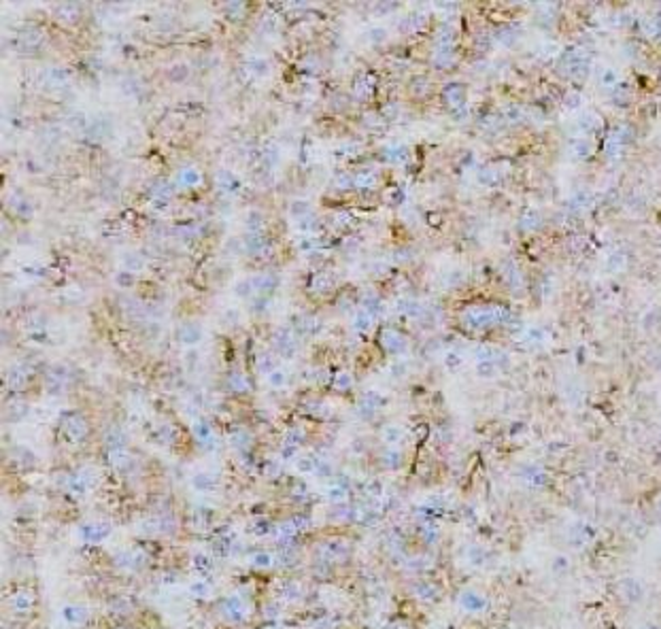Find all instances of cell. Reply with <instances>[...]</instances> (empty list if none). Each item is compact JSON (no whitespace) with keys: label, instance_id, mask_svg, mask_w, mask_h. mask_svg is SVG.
Returning a JSON list of instances; mask_svg holds the SVG:
<instances>
[{"label":"cell","instance_id":"obj_20","mask_svg":"<svg viewBox=\"0 0 661 629\" xmlns=\"http://www.w3.org/2000/svg\"><path fill=\"white\" fill-rule=\"evenodd\" d=\"M28 381V372L21 366H15L11 370V372H6V383L11 385L13 389H19V387H24Z\"/></svg>","mask_w":661,"mask_h":629},{"label":"cell","instance_id":"obj_22","mask_svg":"<svg viewBox=\"0 0 661 629\" xmlns=\"http://www.w3.org/2000/svg\"><path fill=\"white\" fill-rule=\"evenodd\" d=\"M217 181H219V185H221L225 191H230V194H236V191L240 189V181L232 173H225V170L217 177Z\"/></svg>","mask_w":661,"mask_h":629},{"label":"cell","instance_id":"obj_36","mask_svg":"<svg viewBox=\"0 0 661 629\" xmlns=\"http://www.w3.org/2000/svg\"><path fill=\"white\" fill-rule=\"evenodd\" d=\"M268 383L272 385V387H283V385L287 383V372H285V370H281V368L272 370V372L268 374Z\"/></svg>","mask_w":661,"mask_h":629},{"label":"cell","instance_id":"obj_40","mask_svg":"<svg viewBox=\"0 0 661 629\" xmlns=\"http://www.w3.org/2000/svg\"><path fill=\"white\" fill-rule=\"evenodd\" d=\"M258 368H260L264 374H270V372H272V370H276V366H274V359H272V355H268V353L260 355V359H258Z\"/></svg>","mask_w":661,"mask_h":629},{"label":"cell","instance_id":"obj_25","mask_svg":"<svg viewBox=\"0 0 661 629\" xmlns=\"http://www.w3.org/2000/svg\"><path fill=\"white\" fill-rule=\"evenodd\" d=\"M122 262H124V266L128 268V272H138V270L145 266L143 257L136 255V253H126V255L122 257Z\"/></svg>","mask_w":661,"mask_h":629},{"label":"cell","instance_id":"obj_48","mask_svg":"<svg viewBox=\"0 0 661 629\" xmlns=\"http://www.w3.org/2000/svg\"><path fill=\"white\" fill-rule=\"evenodd\" d=\"M353 153H357V145H355V142H345V145H340L336 151H334L336 157H349Z\"/></svg>","mask_w":661,"mask_h":629},{"label":"cell","instance_id":"obj_2","mask_svg":"<svg viewBox=\"0 0 661 629\" xmlns=\"http://www.w3.org/2000/svg\"><path fill=\"white\" fill-rule=\"evenodd\" d=\"M62 432L70 442H81L85 438V434H88V423L77 412H68L62 419Z\"/></svg>","mask_w":661,"mask_h":629},{"label":"cell","instance_id":"obj_14","mask_svg":"<svg viewBox=\"0 0 661 629\" xmlns=\"http://www.w3.org/2000/svg\"><path fill=\"white\" fill-rule=\"evenodd\" d=\"M385 404V398L381 396L379 391H368L364 398H361V410L364 412H374L376 408Z\"/></svg>","mask_w":661,"mask_h":629},{"label":"cell","instance_id":"obj_42","mask_svg":"<svg viewBox=\"0 0 661 629\" xmlns=\"http://www.w3.org/2000/svg\"><path fill=\"white\" fill-rule=\"evenodd\" d=\"M187 75H189V70H187V66H183V64H179V66H175V68L168 70V79H170V81H176V83L183 81Z\"/></svg>","mask_w":661,"mask_h":629},{"label":"cell","instance_id":"obj_33","mask_svg":"<svg viewBox=\"0 0 661 629\" xmlns=\"http://www.w3.org/2000/svg\"><path fill=\"white\" fill-rule=\"evenodd\" d=\"M351 385H353V376L349 372H338L336 376H334V387H336L338 391H349Z\"/></svg>","mask_w":661,"mask_h":629},{"label":"cell","instance_id":"obj_8","mask_svg":"<svg viewBox=\"0 0 661 629\" xmlns=\"http://www.w3.org/2000/svg\"><path fill=\"white\" fill-rule=\"evenodd\" d=\"M376 181H379V177H376V173H372V170H357V173L353 175V187L355 189H372Z\"/></svg>","mask_w":661,"mask_h":629},{"label":"cell","instance_id":"obj_24","mask_svg":"<svg viewBox=\"0 0 661 629\" xmlns=\"http://www.w3.org/2000/svg\"><path fill=\"white\" fill-rule=\"evenodd\" d=\"M111 463L117 470H126L132 463V459H130V455H128L124 449H117V451H111Z\"/></svg>","mask_w":661,"mask_h":629},{"label":"cell","instance_id":"obj_47","mask_svg":"<svg viewBox=\"0 0 661 629\" xmlns=\"http://www.w3.org/2000/svg\"><path fill=\"white\" fill-rule=\"evenodd\" d=\"M13 211L21 217H28V215H32V204L28 202V200H17V202L13 204Z\"/></svg>","mask_w":661,"mask_h":629},{"label":"cell","instance_id":"obj_32","mask_svg":"<svg viewBox=\"0 0 661 629\" xmlns=\"http://www.w3.org/2000/svg\"><path fill=\"white\" fill-rule=\"evenodd\" d=\"M400 311L404 314H408V317H421V314H423V306L419 304V302H413V300H406V302L400 304Z\"/></svg>","mask_w":661,"mask_h":629},{"label":"cell","instance_id":"obj_56","mask_svg":"<svg viewBox=\"0 0 661 629\" xmlns=\"http://www.w3.org/2000/svg\"><path fill=\"white\" fill-rule=\"evenodd\" d=\"M387 39V30L385 28H372L370 30V41L372 43H383Z\"/></svg>","mask_w":661,"mask_h":629},{"label":"cell","instance_id":"obj_6","mask_svg":"<svg viewBox=\"0 0 661 629\" xmlns=\"http://www.w3.org/2000/svg\"><path fill=\"white\" fill-rule=\"evenodd\" d=\"M374 83H376V79L374 75L370 73H364L357 81H355L353 85V96L357 98V100H368L372 96V91H374Z\"/></svg>","mask_w":661,"mask_h":629},{"label":"cell","instance_id":"obj_55","mask_svg":"<svg viewBox=\"0 0 661 629\" xmlns=\"http://www.w3.org/2000/svg\"><path fill=\"white\" fill-rule=\"evenodd\" d=\"M251 561H253V566H260V568H266L272 563V557H270L268 553H255L251 557Z\"/></svg>","mask_w":661,"mask_h":629},{"label":"cell","instance_id":"obj_10","mask_svg":"<svg viewBox=\"0 0 661 629\" xmlns=\"http://www.w3.org/2000/svg\"><path fill=\"white\" fill-rule=\"evenodd\" d=\"M149 194L153 196V200H164V202H168L175 196V187L168 181H155L151 185V189H149Z\"/></svg>","mask_w":661,"mask_h":629},{"label":"cell","instance_id":"obj_16","mask_svg":"<svg viewBox=\"0 0 661 629\" xmlns=\"http://www.w3.org/2000/svg\"><path fill=\"white\" fill-rule=\"evenodd\" d=\"M361 309L368 311V313H370L372 317H374L376 313H381V311H383V300H381L379 296H376V294H372V291H366L364 298H361Z\"/></svg>","mask_w":661,"mask_h":629},{"label":"cell","instance_id":"obj_62","mask_svg":"<svg viewBox=\"0 0 661 629\" xmlns=\"http://www.w3.org/2000/svg\"><path fill=\"white\" fill-rule=\"evenodd\" d=\"M374 270H376V272L374 274H385V272H389V266H387V264H374Z\"/></svg>","mask_w":661,"mask_h":629},{"label":"cell","instance_id":"obj_37","mask_svg":"<svg viewBox=\"0 0 661 629\" xmlns=\"http://www.w3.org/2000/svg\"><path fill=\"white\" fill-rule=\"evenodd\" d=\"M334 185H336V189H340V191L353 189V175H345V173L336 175L334 177Z\"/></svg>","mask_w":661,"mask_h":629},{"label":"cell","instance_id":"obj_38","mask_svg":"<svg viewBox=\"0 0 661 629\" xmlns=\"http://www.w3.org/2000/svg\"><path fill=\"white\" fill-rule=\"evenodd\" d=\"M262 225H264V224H262V213H258V211H251V213H249V215H247V227H249V232H260V230H262Z\"/></svg>","mask_w":661,"mask_h":629},{"label":"cell","instance_id":"obj_41","mask_svg":"<svg viewBox=\"0 0 661 629\" xmlns=\"http://www.w3.org/2000/svg\"><path fill=\"white\" fill-rule=\"evenodd\" d=\"M298 227L304 232V234H310V232H315L319 224H317V219L312 217V215H307V217H302L300 221H298Z\"/></svg>","mask_w":661,"mask_h":629},{"label":"cell","instance_id":"obj_44","mask_svg":"<svg viewBox=\"0 0 661 629\" xmlns=\"http://www.w3.org/2000/svg\"><path fill=\"white\" fill-rule=\"evenodd\" d=\"M334 225L336 227H349L353 225V215L351 213H345V211H340L334 215Z\"/></svg>","mask_w":661,"mask_h":629},{"label":"cell","instance_id":"obj_51","mask_svg":"<svg viewBox=\"0 0 661 629\" xmlns=\"http://www.w3.org/2000/svg\"><path fill=\"white\" fill-rule=\"evenodd\" d=\"M291 213H294V215H296L298 219H302V217L310 215L308 202H294V204H291Z\"/></svg>","mask_w":661,"mask_h":629},{"label":"cell","instance_id":"obj_12","mask_svg":"<svg viewBox=\"0 0 661 629\" xmlns=\"http://www.w3.org/2000/svg\"><path fill=\"white\" fill-rule=\"evenodd\" d=\"M442 94H444L446 102H449L451 106H461V104H464V88H461L459 83H449L442 90Z\"/></svg>","mask_w":661,"mask_h":629},{"label":"cell","instance_id":"obj_19","mask_svg":"<svg viewBox=\"0 0 661 629\" xmlns=\"http://www.w3.org/2000/svg\"><path fill=\"white\" fill-rule=\"evenodd\" d=\"M310 289L315 291V294H328V291L332 289V278L328 274H323V272H317L310 278Z\"/></svg>","mask_w":661,"mask_h":629},{"label":"cell","instance_id":"obj_35","mask_svg":"<svg viewBox=\"0 0 661 629\" xmlns=\"http://www.w3.org/2000/svg\"><path fill=\"white\" fill-rule=\"evenodd\" d=\"M402 438V430L397 425H387L385 430H383V440L389 442V445H396V442H400Z\"/></svg>","mask_w":661,"mask_h":629},{"label":"cell","instance_id":"obj_5","mask_svg":"<svg viewBox=\"0 0 661 629\" xmlns=\"http://www.w3.org/2000/svg\"><path fill=\"white\" fill-rule=\"evenodd\" d=\"M249 281H251L253 294L255 296H262V298H266L270 291L279 285V278H276L274 274H270V272H260V274H255L253 278H249Z\"/></svg>","mask_w":661,"mask_h":629},{"label":"cell","instance_id":"obj_13","mask_svg":"<svg viewBox=\"0 0 661 629\" xmlns=\"http://www.w3.org/2000/svg\"><path fill=\"white\" fill-rule=\"evenodd\" d=\"M47 83H51V85H64L70 79V70L66 66H51V68H47Z\"/></svg>","mask_w":661,"mask_h":629},{"label":"cell","instance_id":"obj_18","mask_svg":"<svg viewBox=\"0 0 661 629\" xmlns=\"http://www.w3.org/2000/svg\"><path fill=\"white\" fill-rule=\"evenodd\" d=\"M408 157V151H406V147H402V145H394V147H387L385 151H383V160L389 162V164H397V162H404Z\"/></svg>","mask_w":661,"mask_h":629},{"label":"cell","instance_id":"obj_46","mask_svg":"<svg viewBox=\"0 0 661 629\" xmlns=\"http://www.w3.org/2000/svg\"><path fill=\"white\" fill-rule=\"evenodd\" d=\"M383 463H385L387 468H397L402 463V455L397 451H387L385 455H383Z\"/></svg>","mask_w":661,"mask_h":629},{"label":"cell","instance_id":"obj_21","mask_svg":"<svg viewBox=\"0 0 661 629\" xmlns=\"http://www.w3.org/2000/svg\"><path fill=\"white\" fill-rule=\"evenodd\" d=\"M372 319L374 317H372L370 313L364 311V309H359L357 313H355V317H353V327L357 332H368V330H370V325H372Z\"/></svg>","mask_w":661,"mask_h":629},{"label":"cell","instance_id":"obj_39","mask_svg":"<svg viewBox=\"0 0 661 629\" xmlns=\"http://www.w3.org/2000/svg\"><path fill=\"white\" fill-rule=\"evenodd\" d=\"M300 442H304V432L300 430V427H294V430L287 432V436H285V445L287 447H298Z\"/></svg>","mask_w":661,"mask_h":629},{"label":"cell","instance_id":"obj_11","mask_svg":"<svg viewBox=\"0 0 661 629\" xmlns=\"http://www.w3.org/2000/svg\"><path fill=\"white\" fill-rule=\"evenodd\" d=\"M200 181H202V177L196 168H183L176 175V185H181V187H196Z\"/></svg>","mask_w":661,"mask_h":629},{"label":"cell","instance_id":"obj_29","mask_svg":"<svg viewBox=\"0 0 661 629\" xmlns=\"http://www.w3.org/2000/svg\"><path fill=\"white\" fill-rule=\"evenodd\" d=\"M104 440H106V447H109L111 451H117V449H122V445H124V434L119 432L117 427H113V430L106 434Z\"/></svg>","mask_w":661,"mask_h":629},{"label":"cell","instance_id":"obj_54","mask_svg":"<svg viewBox=\"0 0 661 629\" xmlns=\"http://www.w3.org/2000/svg\"><path fill=\"white\" fill-rule=\"evenodd\" d=\"M315 468H317V461L312 457H300L298 459V470L300 472H312Z\"/></svg>","mask_w":661,"mask_h":629},{"label":"cell","instance_id":"obj_30","mask_svg":"<svg viewBox=\"0 0 661 629\" xmlns=\"http://www.w3.org/2000/svg\"><path fill=\"white\" fill-rule=\"evenodd\" d=\"M227 383H230V387L234 391H238V393H243L249 389V381H247V376L245 374H240V372H234L230 374V378H227Z\"/></svg>","mask_w":661,"mask_h":629},{"label":"cell","instance_id":"obj_15","mask_svg":"<svg viewBox=\"0 0 661 629\" xmlns=\"http://www.w3.org/2000/svg\"><path fill=\"white\" fill-rule=\"evenodd\" d=\"M17 41L24 49H34L43 41V34H41V30H37V28H28V30H24L19 34Z\"/></svg>","mask_w":661,"mask_h":629},{"label":"cell","instance_id":"obj_34","mask_svg":"<svg viewBox=\"0 0 661 629\" xmlns=\"http://www.w3.org/2000/svg\"><path fill=\"white\" fill-rule=\"evenodd\" d=\"M453 39H455V30H453V28H449V26H442V28H440V30H438V37H436V41L440 43V47H451Z\"/></svg>","mask_w":661,"mask_h":629},{"label":"cell","instance_id":"obj_59","mask_svg":"<svg viewBox=\"0 0 661 629\" xmlns=\"http://www.w3.org/2000/svg\"><path fill=\"white\" fill-rule=\"evenodd\" d=\"M264 160L268 164H274L276 160H279V153H276V147H266V151H264Z\"/></svg>","mask_w":661,"mask_h":629},{"label":"cell","instance_id":"obj_49","mask_svg":"<svg viewBox=\"0 0 661 629\" xmlns=\"http://www.w3.org/2000/svg\"><path fill=\"white\" fill-rule=\"evenodd\" d=\"M234 291H236V296H240V298H249V296L253 294L251 281H249V278H247V281H240V283H236V287H234Z\"/></svg>","mask_w":661,"mask_h":629},{"label":"cell","instance_id":"obj_43","mask_svg":"<svg viewBox=\"0 0 661 629\" xmlns=\"http://www.w3.org/2000/svg\"><path fill=\"white\" fill-rule=\"evenodd\" d=\"M249 70L255 73V75H266L268 73V62L262 60V58H253L251 62H249Z\"/></svg>","mask_w":661,"mask_h":629},{"label":"cell","instance_id":"obj_52","mask_svg":"<svg viewBox=\"0 0 661 629\" xmlns=\"http://www.w3.org/2000/svg\"><path fill=\"white\" fill-rule=\"evenodd\" d=\"M387 202L389 204H402V200H404V191L400 189V187H392V189H389L387 191Z\"/></svg>","mask_w":661,"mask_h":629},{"label":"cell","instance_id":"obj_17","mask_svg":"<svg viewBox=\"0 0 661 629\" xmlns=\"http://www.w3.org/2000/svg\"><path fill=\"white\" fill-rule=\"evenodd\" d=\"M298 332L304 334V336H312V334H317L319 330H321V321H319L317 317H302L300 321H298Z\"/></svg>","mask_w":661,"mask_h":629},{"label":"cell","instance_id":"obj_1","mask_svg":"<svg viewBox=\"0 0 661 629\" xmlns=\"http://www.w3.org/2000/svg\"><path fill=\"white\" fill-rule=\"evenodd\" d=\"M506 319V311L502 306H487V309H470L464 313V321L472 327L493 325Z\"/></svg>","mask_w":661,"mask_h":629},{"label":"cell","instance_id":"obj_63","mask_svg":"<svg viewBox=\"0 0 661 629\" xmlns=\"http://www.w3.org/2000/svg\"><path fill=\"white\" fill-rule=\"evenodd\" d=\"M266 309V298H262V300H258V302H255V311H264Z\"/></svg>","mask_w":661,"mask_h":629},{"label":"cell","instance_id":"obj_23","mask_svg":"<svg viewBox=\"0 0 661 629\" xmlns=\"http://www.w3.org/2000/svg\"><path fill=\"white\" fill-rule=\"evenodd\" d=\"M453 49L451 47H438L436 51H434V64L440 68H444V66H449V64L453 62Z\"/></svg>","mask_w":661,"mask_h":629},{"label":"cell","instance_id":"obj_27","mask_svg":"<svg viewBox=\"0 0 661 629\" xmlns=\"http://www.w3.org/2000/svg\"><path fill=\"white\" fill-rule=\"evenodd\" d=\"M317 247H319V238L315 234H304L302 238L298 240V249L304 251V253H312Z\"/></svg>","mask_w":661,"mask_h":629},{"label":"cell","instance_id":"obj_31","mask_svg":"<svg viewBox=\"0 0 661 629\" xmlns=\"http://www.w3.org/2000/svg\"><path fill=\"white\" fill-rule=\"evenodd\" d=\"M64 619L68 621V623H81V621H85V610L83 608H77V606H68V608H64Z\"/></svg>","mask_w":661,"mask_h":629},{"label":"cell","instance_id":"obj_50","mask_svg":"<svg viewBox=\"0 0 661 629\" xmlns=\"http://www.w3.org/2000/svg\"><path fill=\"white\" fill-rule=\"evenodd\" d=\"M194 487L196 489H211L213 487V478L209 476V474H198V476H194Z\"/></svg>","mask_w":661,"mask_h":629},{"label":"cell","instance_id":"obj_7","mask_svg":"<svg viewBox=\"0 0 661 629\" xmlns=\"http://www.w3.org/2000/svg\"><path fill=\"white\" fill-rule=\"evenodd\" d=\"M243 245L249 253H266L268 251V240L264 238V234L262 232H249L245 238H243Z\"/></svg>","mask_w":661,"mask_h":629},{"label":"cell","instance_id":"obj_28","mask_svg":"<svg viewBox=\"0 0 661 629\" xmlns=\"http://www.w3.org/2000/svg\"><path fill=\"white\" fill-rule=\"evenodd\" d=\"M32 604H34V595H30V593H19V595L13 597V606H15L19 612L30 610Z\"/></svg>","mask_w":661,"mask_h":629},{"label":"cell","instance_id":"obj_45","mask_svg":"<svg viewBox=\"0 0 661 629\" xmlns=\"http://www.w3.org/2000/svg\"><path fill=\"white\" fill-rule=\"evenodd\" d=\"M66 124H68V128H73V130H83V128L88 126V121H85L83 113H75V115H70L66 119Z\"/></svg>","mask_w":661,"mask_h":629},{"label":"cell","instance_id":"obj_57","mask_svg":"<svg viewBox=\"0 0 661 629\" xmlns=\"http://www.w3.org/2000/svg\"><path fill=\"white\" fill-rule=\"evenodd\" d=\"M421 90H423V91H428V79L417 77L415 81H413V91H415V94H421Z\"/></svg>","mask_w":661,"mask_h":629},{"label":"cell","instance_id":"obj_4","mask_svg":"<svg viewBox=\"0 0 661 629\" xmlns=\"http://www.w3.org/2000/svg\"><path fill=\"white\" fill-rule=\"evenodd\" d=\"M274 347L283 357H294L298 353V340L287 327H279L274 332Z\"/></svg>","mask_w":661,"mask_h":629},{"label":"cell","instance_id":"obj_9","mask_svg":"<svg viewBox=\"0 0 661 629\" xmlns=\"http://www.w3.org/2000/svg\"><path fill=\"white\" fill-rule=\"evenodd\" d=\"M176 336H179V340L183 342V345H196V342L202 338V332L196 323H183L179 330H176Z\"/></svg>","mask_w":661,"mask_h":629},{"label":"cell","instance_id":"obj_60","mask_svg":"<svg viewBox=\"0 0 661 629\" xmlns=\"http://www.w3.org/2000/svg\"><path fill=\"white\" fill-rule=\"evenodd\" d=\"M364 119H366V124H368V126H379V124H381V117L376 115V113H366Z\"/></svg>","mask_w":661,"mask_h":629},{"label":"cell","instance_id":"obj_58","mask_svg":"<svg viewBox=\"0 0 661 629\" xmlns=\"http://www.w3.org/2000/svg\"><path fill=\"white\" fill-rule=\"evenodd\" d=\"M345 487H332L330 489V497L334 499V502H343V499H345Z\"/></svg>","mask_w":661,"mask_h":629},{"label":"cell","instance_id":"obj_26","mask_svg":"<svg viewBox=\"0 0 661 629\" xmlns=\"http://www.w3.org/2000/svg\"><path fill=\"white\" fill-rule=\"evenodd\" d=\"M423 24H425V15H421V13H413V15H408L406 19H402L400 28L402 30H419Z\"/></svg>","mask_w":661,"mask_h":629},{"label":"cell","instance_id":"obj_61","mask_svg":"<svg viewBox=\"0 0 661 629\" xmlns=\"http://www.w3.org/2000/svg\"><path fill=\"white\" fill-rule=\"evenodd\" d=\"M132 274H134V272H122V274L117 276V283H119V285H128V283H132Z\"/></svg>","mask_w":661,"mask_h":629},{"label":"cell","instance_id":"obj_53","mask_svg":"<svg viewBox=\"0 0 661 629\" xmlns=\"http://www.w3.org/2000/svg\"><path fill=\"white\" fill-rule=\"evenodd\" d=\"M196 436L200 438L202 442H211L213 440V434H211V427L207 423H198L196 425Z\"/></svg>","mask_w":661,"mask_h":629},{"label":"cell","instance_id":"obj_3","mask_svg":"<svg viewBox=\"0 0 661 629\" xmlns=\"http://www.w3.org/2000/svg\"><path fill=\"white\" fill-rule=\"evenodd\" d=\"M379 342H381L383 351L389 355H397L406 349V338L397 330H394V327H383L379 334Z\"/></svg>","mask_w":661,"mask_h":629}]
</instances>
